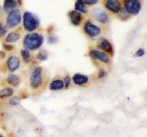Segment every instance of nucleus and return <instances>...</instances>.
I'll return each instance as SVG.
<instances>
[{
  "label": "nucleus",
  "instance_id": "nucleus-16",
  "mask_svg": "<svg viewBox=\"0 0 147 137\" xmlns=\"http://www.w3.org/2000/svg\"><path fill=\"white\" fill-rule=\"evenodd\" d=\"M17 6H18V3L16 0H5L3 9L5 11L10 12L16 8Z\"/></svg>",
  "mask_w": 147,
  "mask_h": 137
},
{
  "label": "nucleus",
  "instance_id": "nucleus-31",
  "mask_svg": "<svg viewBox=\"0 0 147 137\" xmlns=\"http://www.w3.org/2000/svg\"><path fill=\"white\" fill-rule=\"evenodd\" d=\"M0 13H1V8H0Z\"/></svg>",
  "mask_w": 147,
  "mask_h": 137
},
{
  "label": "nucleus",
  "instance_id": "nucleus-12",
  "mask_svg": "<svg viewBox=\"0 0 147 137\" xmlns=\"http://www.w3.org/2000/svg\"><path fill=\"white\" fill-rule=\"evenodd\" d=\"M69 17L71 23L74 26H79L82 22V15L81 13L77 10H71L69 13Z\"/></svg>",
  "mask_w": 147,
  "mask_h": 137
},
{
  "label": "nucleus",
  "instance_id": "nucleus-9",
  "mask_svg": "<svg viewBox=\"0 0 147 137\" xmlns=\"http://www.w3.org/2000/svg\"><path fill=\"white\" fill-rule=\"evenodd\" d=\"M21 61L17 56L13 55L10 56L7 60V69L10 72H15L16 70H18L20 67Z\"/></svg>",
  "mask_w": 147,
  "mask_h": 137
},
{
  "label": "nucleus",
  "instance_id": "nucleus-2",
  "mask_svg": "<svg viewBox=\"0 0 147 137\" xmlns=\"http://www.w3.org/2000/svg\"><path fill=\"white\" fill-rule=\"evenodd\" d=\"M23 26L26 31L32 32L38 27V19L30 12H25L23 15Z\"/></svg>",
  "mask_w": 147,
  "mask_h": 137
},
{
  "label": "nucleus",
  "instance_id": "nucleus-5",
  "mask_svg": "<svg viewBox=\"0 0 147 137\" xmlns=\"http://www.w3.org/2000/svg\"><path fill=\"white\" fill-rule=\"evenodd\" d=\"M124 9L129 14L138 15L141 9V4L139 0H125Z\"/></svg>",
  "mask_w": 147,
  "mask_h": 137
},
{
  "label": "nucleus",
  "instance_id": "nucleus-23",
  "mask_svg": "<svg viewBox=\"0 0 147 137\" xmlns=\"http://www.w3.org/2000/svg\"><path fill=\"white\" fill-rule=\"evenodd\" d=\"M20 103V98L17 96L12 98L10 100V104L12 106H17Z\"/></svg>",
  "mask_w": 147,
  "mask_h": 137
},
{
  "label": "nucleus",
  "instance_id": "nucleus-21",
  "mask_svg": "<svg viewBox=\"0 0 147 137\" xmlns=\"http://www.w3.org/2000/svg\"><path fill=\"white\" fill-rule=\"evenodd\" d=\"M37 59L40 61H46L48 59V53L44 50H41L37 54Z\"/></svg>",
  "mask_w": 147,
  "mask_h": 137
},
{
  "label": "nucleus",
  "instance_id": "nucleus-17",
  "mask_svg": "<svg viewBox=\"0 0 147 137\" xmlns=\"http://www.w3.org/2000/svg\"><path fill=\"white\" fill-rule=\"evenodd\" d=\"M21 38V35L18 32H10L6 37V42L7 43H16Z\"/></svg>",
  "mask_w": 147,
  "mask_h": 137
},
{
  "label": "nucleus",
  "instance_id": "nucleus-27",
  "mask_svg": "<svg viewBox=\"0 0 147 137\" xmlns=\"http://www.w3.org/2000/svg\"><path fill=\"white\" fill-rule=\"evenodd\" d=\"M106 74H107V72H106V70L105 69H100L99 74H98V78L99 79H102V78L105 76Z\"/></svg>",
  "mask_w": 147,
  "mask_h": 137
},
{
  "label": "nucleus",
  "instance_id": "nucleus-24",
  "mask_svg": "<svg viewBox=\"0 0 147 137\" xmlns=\"http://www.w3.org/2000/svg\"><path fill=\"white\" fill-rule=\"evenodd\" d=\"M48 42L51 44H54L57 42V37L55 35H50L48 37Z\"/></svg>",
  "mask_w": 147,
  "mask_h": 137
},
{
  "label": "nucleus",
  "instance_id": "nucleus-6",
  "mask_svg": "<svg viewBox=\"0 0 147 137\" xmlns=\"http://www.w3.org/2000/svg\"><path fill=\"white\" fill-rule=\"evenodd\" d=\"M84 32L91 38L98 37L101 33V29L90 21L85 22L83 27Z\"/></svg>",
  "mask_w": 147,
  "mask_h": 137
},
{
  "label": "nucleus",
  "instance_id": "nucleus-7",
  "mask_svg": "<svg viewBox=\"0 0 147 137\" xmlns=\"http://www.w3.org/2000/svg\"><path fill=\"white\" fill-rule=\"evenodd\" d=\"M89 57L94 59H97L104 63H109L110 62V57L107 53L96 49H92L88 53Z\"/></svg>",
  "mask_w": 147,
  "mask_h": 137
},
{
  "label": "nucleus",
  "instance_id": "nucleus-18",
  "mask_svg": "<svg viewBox=\"0 0 147 137\" xmlns=\"http://www.w3.org/2000/svg\"><path fill=\"white\" fill-rule=\"evenodd\" d=\"M75 10L80 12V13H87L88 9L83 0H77L76 2Z\"/></svg>",
  "mask_w": 147,
  "mask_h": 137
},
{
  "label": "nucleus",
  "instance_id": "nucleus-14",
  "mask_svg": "<svg viewBox=\"0 0 147 137\" xmlns=\"http://www.w3.org/2000/svg\"><path fill=\"white\" fill-rule=\"evenodd\" d=\"M20 78L16 74H10L7 77V82L10 86L17 87L20 84Z\"/></svg>",
  "mask_w": 147,
  "mask_h": 137
},
{
  "label": "nucleus",
  "instance_id": "nucleus-15",
  "mask_svg": "<svg viewBox=\"0 0 147 137\" xmlns=\"http://www.w3.org/2000/svg\"><path fill=\"white\" fill-rule=\"evenodd\" d=\"M64 88L63 81L61 79H55L49 84V90L53 91L61 90Z\"/></svg>",
  "mask_w": 147,
  "mask_h": 137
},
{
  "label": "nucleus",
  "instance_id": "nucleus-22",
  "mask_svg": "<svg viewBox=\"0 0 147 137\" xmlns=\"http://www.w3.org/2000/svg\"><path fill=\"white\" fill-rule=\"evenodd\" d=\"M7 32V27H5L3 24L0 23V37H4Z\"/></svg>",
  "mask_w": 147,
  "mask_h": 137
},
{
  "label": "nucleus",
  "instance_id": "nucleus-10",
  "mask_svg": "<svg viewBox=\"0 0 147 137\" xmlns=\"http://www.w3.org/2000/svg\"><path fill=\"white\" fill-rule=\"evenodd\" d=\"M97 47L101 50L109 53H113V48L110 41L105 37H101L97 41Z\"/></svg>",
  "mask_w": 147,
  "mask_h": 137
},
{
  "label": "nucleus",
  "instance_id": "nucleus-19",
  "mask_svg": "<svg viewBox=\"0 0 147 137\" xmlns=\"http://www.w3.org/2000/svg\"><path fill=\"white\" fill-rule=\"evenodd\" d=\"M13 90L11 87H5L0 90V98H6L11 97L13 95Z\"/></svg>",
  "mask_w": 147,
  "mask_h": 137
},
{
  "label": "nucleus",
  "instance_id": "nucleus-26",
  "mask_svg": "<svg viewBox=\"0 0 147 137\" xmlns=\"http://www.w3.org/2000/svg\"><path fill=\"white\" fill-rule=\"evenodd\" d=\"M144 55H145V50L143 49H138L136 53H135V54H134V56L136 57H141Z\"/></svg>",
  "mask_w": 147,
  "mask_h": 137
},
{
  "label": "nucleus",
  "instance_id": "nucleus-28",
  "mask_svg": "<svg viewBox=\"0 0 147 137\" xmlns=\"http://www.w3.org/2000/svg\"><path fill=\"white\" fill-rule=\"evenodd\" d=\"M99 0H83V2H85V4L88 5H94L98 2Z\"/></svg>",
  "mask_w": 147,
  "mask_h": 137
},
{
  "label": "nucleus",
  "instance_id": "nucleus-11",
  "mask_svg": "<svg viewBox=\"0 0 147 137\" xmlns=\"http://www.w3.org/2000/svg\"><path fill=\"white\" fill-rule=\"evenodd\" d=\"M105 6L107 10L113 13H118L121 10V3L119 0H106Z\"/></svg>",
  "mask_w": 147,
  "mask_h": 137
},
{
  "label": "nucleus",
  "instance_id": "nucleus-3",
  "mask_svg": "<svg viewBox=\"0 0 147 137\" xmlns=\"http://www.w3.org/2000/svg\"><path fill=\"white\" fill-rule=\"evenodd\" d=\"M43 70L41 67H36L33 69L30 76V84L32 89L37 90L43 84Z\"/></svg>",
  "mask_w": 147,
  "mask_h": 137
},
{
  "label": "nucleus",
  "instance_id": "nucleus-25",
  "mask_svg": "<svg viewBox=\"0 0 147 137\" xmlns=\"http://www.w3.org/2000/svg\"><path fill=\"white\" fill-rule=\"evenodd\" d=\"M71 82V79L69 76H67L65 77V79H63V83H64V87L68 88L70 86Z\"/></svg>",
  "mask_w": 147,
  "mask_h": 137
},
{
  "label": "nucleus",
  "instance_id": "nucleus-8",
  "mask_svg": "<svg viewBox=\"0 0 147 137\" xmlns=\"http://www.w3.org/2000/svg\"><path fill=\"white\" fill-rule=\"evenodd\" d=\"M93 15H94V19L97 21L104 23V24L107 23L110 21V18H109L107 13L100 8L94 9V11H93Z\"/></svg>",
  "mask_w": 147,
  "mask_h": 137
},
{
  "label": "nucleus",
  "instance_id": "nucleus-4",
  "mask_svg": "<svg viewBox=\"0 0 147 137\" xmlns=\"http://www.w3.org/2000/svg\"><path fill=\"white\" fill-rule=\"evenodd\" d=\"M22 21V14L18 9H14L9 12L6 19V25L10 29L15 28L21 23Z\"/></svg>",
  "mask_w": 147,
  "mask_h": 137
},
{
  "label": "nucleus",
  "instance_id": "nucleus-20",
  "mask_svg": "<svg viewBox=\"0 0 147 137\" xmlns=\"http://www.w3.org/2000/svg\"><path fill=\"white\" fill-rule=\"evenodd\" d=\"M21 55H22V59L25 63H30L32 60V55H31L30 51L27 49H22L21 51Z\"/></svg>",
  "mask_w": 147,
  "mask_h": 137
},
{
  "label": "nucleus",
  "instance_id": "nucleus-13",
  "mask_svg": "<svg viewBox=\"0 0 147 137\" xmlns=\"http://www.w3.org/2000/svg\"><path fill=\"white\" fill-rule=\"evenodd\" d=\"M72 81H73L74 83L76 85L81 86L87 84L89 81V79L87 76L80 74H77L74 76H73V77H72Z\"/></svg>",
  "mask_w": 147,
  "mask_h": 137
},
{
  "label": "nucleus",
  "instance_id": "nucleus-32",
  "mask_svg": "<svg viewBox=\"0 0 147 137\" xmlns=\"http://www.w3.org/2000/svg\"><path fill=\"white\" fill-rule=\"evenodd\" d=\"M0 79H1V76H0Z\"/></svg>",
  "mask_w": 147,
  "mask_h": 137
},
{
  "label": "nucleus",
  "instance_id": "nucleus-29",
  "mask_svg": "<svg viewBox=\"0 0 147 137\" xmlns=\"http://www.w3.org/2000/svg\"><path fill=\"white\" fill-rule=\"evenodd\" d=\"M3 47L5 50L7 51H10L14 49L13 45H10V44H3Z\"/></svg>",
  "mask_w": 147,
  "mask_h": 137
},
{
  "label": "nucleus",
  "instance_id": "nucleus-30",
  "mask_svg": "<svg viewBox=\"0 0 147 137\" xmlns=\"http://www.w3.org/2000/svg\"><path fill=\"white\" fill-rule=\"evenodd\" d=\"M0 137H5V136H2V135H0Z\"/></svg>",
  "mask_w": 147,
  "mask_h": 137
},
{
  "label": "nucleus",
  "instance_id": "nucleus-1",
  "mask_svg": "<svg viewBox=\"0 0 147 137\" xmlns=\"http://www.w3.org/2000/svg\"><path fill=\"white\" fill-rule=\"evenodd\" d=\"M44 42L43 35L38 33L27 34L23 40V45L25 49L30 51H35L40 49Z\"/></svg>",
  "mask_w": 147,
  "mask_h": 137
}]
</instances>
